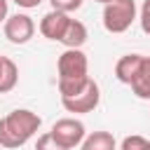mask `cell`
Masks as SVG:
<instances>
[{"label":"cell","instance_id":"obj_8","mask_svg":"<svg viewBox=\"0 0 150 150\" xmlns=\"http://www.w3.org/2000/svg\"><path fill=\"white\" fill-rule=\"evenodd\" d=\"M141 61H143V54H124L117 59L115 63V77L122 82V84H131L138 68H141Z\"/></svg>","mask_w":150,"mask_h":150},{"label":"cell","instance_id":"obj_3","mask_svg":"<svg viewBox=\"0 0 150 150\" xmlns=\"http://www.w3.org/2000/svg\"><path fill=\"white\" fill-rule=\"evenodd\" d=\"M136 21V0H108L103 5V28L108 33H124Z\"/></svg>","mask_w":150,"mask_h":150},{"label":"cell","instance_id":"obj_12","mask_svg":"<svg viewBox=\"0 0 150 150\" xmlns=\"http://www.w3.org/2000/svg\"><path fill=\"white\" fill-rule=\"evenodd\" d=\"M19 82V68L9 56H0V94H7Z\"/></svg>","mask_w":150,"mask_h":150},{"label":"cell","instance_id":"obj_2","mask_svg":"<svg viewBox=\"0 0 150 150\" xmlns=\"http://www.w3.org/2000/svg\"><path fill=\"white\" fill-rule=\"evenodd\" d=\"M42 120L38 112L28 110V108H16L9 115H5L0 120V145L7 150L21 148L26 145L40 129Z\"/></svg>","mask_w":150,"mask_h":150},{"label":"cell","instance_id":"obj_9","mask_svg":"<svg viewBox=\"0 0 150 150\" xmlns=\"http://www.w3.org/2000/svg\"><path fill=\"white\" fill-rule=\"evenodd\" d=\"M89 33H87V26L77 19H70L63 38H61V45H66V49H82V45L87 42Z\"/></svg>","mask_w":150,"mask_h":150},{"label":"cell","instance_id":"obj_19","mask_svg":"<svg viewBox=\"0 0 150 150\" xmlns=\"http://www.w3.org/2000/svg\"><path fill=\"white\" fill-rule=\"evenodd\" d=\"M96 2H103V5H105V2H108V0H96Z\"/></svg>","mask_w":150,"mask_h":150},{"label":"cell","instance_id":"obj_5","mask_svg":"<svg viewBox=\"0 0 150 150\" xmlns=\"http://www.w3.org/2000/svg\"><path fill=\"white\" fill-rule=\"evenodd\" d=\"M101 101V89L96 84V80H89V84L77 91L75 96H68V98H61V105L68 110V112H75V115H84V112H91L96 110Z\"/></svg>","mask_w":150,"mask_h":150},{"label":"cell","instance_id":"obj_14","mask_svg":"<svg viewBox=\"0 0 150 150\" xmlns=\"http://www.w3.org/2000/svg\"><path fill=\"white\" fill-rule=\"evenodd\" d=\"M35 150H68L66 145H61L49 131L47 134H40L38 136V143H35Z\"/></svg>","mask_w":150,"mask_h":150},{"label":"cell","instance_id":"obj_7","mask_svg":"<svg viewBox=\"0 0 150 150\" xmlns=\"http://www.w3.org/2000/svg\"><path fill=\"white\" fill-rule=\"evenodd\" d=\"M70 14H66V12H59V9H52V12H47L42 19H40V33L47 38V40H52V42H61V38H63V33H66V28H68V23H70Z\"/></svg>","mask_w":150,"mask_h":150},{"label":"cell","instance_id":"obj_1","mask_svg":"<svg viewBox=\"0 0 150 150\" xmlns=\"http://www.w3.org/2000/svg\"><path fill=\"white\" fill-rule=\"evenodd\" d=\"M59 73V94L61 98L75 96L89 84V59L82 49H66L56 61Z\"/></svg>","mask_w":150,"mask_h":150},{"label":"cell","instance_id":"obj_18","mask_svg":"<svg viewBox=\"0 0 150 150\" xmlns=\"http://www.w3.org/2000/svg\"><path fill=\"white\" fill-rule=\"evenodd\" d=\"M9 16V7H7V0H0V23H5Z\"/></svg>","mask_w":150,"mask_h":150},{"label":"cell","instance_id":"obj_6","mask_svg":"<svg viewBox=\"0 0 150 150\" xmlns=\"http://www.w3.org/2000/svg\"><path fill=\"white\" fill-rule=\"evenodd\" d=\"M2 30L12 45H26L35 35V21L28 14H12L2 23Z\"/></svg>","mask_w":150,"mask_h":150},{"label":"cell","instance_id":"obj_15","mask_svg":"<svg viewBox=\"0 0 150 150\" xmlns=\"http://www.w3.org/2000/svg\"><path fill=\"white\" fill-rule=\"evenodd\" d=\"M49 2H52V9H59V12H66V14H70V12L80 9L84 0H49Z\"/></svg>","mask_w":150,"mask_h":150},{"label":"cell","instance_id":"obj_4","mask_svg":"<svg viewBox=\"0 0 150 150\" xmlns=\"http://www.w3.org/2000/svg\"><path fill=\"white\" fill-rule=\"evenodd\" d=\"M61 145H66L68 150H73V148H77V145H82V141H84V136H87V129H84V124L80 122V120H75V117H61V120H56L54 124H52V131H49Z\"/></svg>","mask_w":150,"mask_h":150},{"label":"cell","instance_id":"obj_11","mask_svg":"<svg viewBox=\"0 0 150 150\" xmlns=\"http://www.w3.org/2000/svg\"><path fill=\"white\" fill-rule=\"evenodd\" d=\"M80 150H117V143L110 131H91L84 136Z\"/></svg>","mask_w":150,"mask_h":150},{"label":"cell","instance_id":"obj_17","mask_svg":"<svg viewBox=\"0 0 150 150\" xmlns=\"http://www.w3.org/2000/svg\"><path fill=\"white\" fill-rule=\"evenodd\" d=\"M19 7H23V9H33V7H38L42 0H14Z\"/></svg>","mask_w":150,"mask_h":150},{"label":"cell","instance_id":"obj_16","mask_svg":"<svg viewBox=\"0 0 150 150\" xmlns=\"http://www.w3.org/2000/svg\"><path fill=\"white\" fill-rule=\"evenodd\" d=\"M138 21H141V28H143V33H145V35H150V0H145V2H143Z\"/></svg>","mask_w":150,"mask_h":150},{"label":"cell","instance_id":"obj_10","mask_svg":"<svg viewBox=\"0 0 150 150\" xmlns=\"http://www.w3.org/2000/svg\"><path fill=\"white\" fill-rule=\"evenodd\" d=\"M129 87L138 98L150 101V56H143L141 68H138V73H136V77H134V82Z\"/></svg>","mask_w":150,"mask_h":150},{"label":"cell","instance_id":"obj_13","mask_svg":"<svg viewBox=\"0 0 150 150\" xmlns=\"http://www.w3.org/2000/svg\"><path fill=\"white\" fill-rule=\"evenodd\" d=\"M120 150H150V141L138 134H131V136H124Z\"/></svg>","mask_w":150,"mask_h":150}]
</instances>
